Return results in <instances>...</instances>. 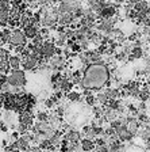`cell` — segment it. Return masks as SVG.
<instances>
[{"label":"cell","instance_id":"obj_7","mask_svg":"<svg viewBox=\"0 0 150 152\" xmlns=\"http://www.w3.org/2000/svg\"><path fill=\"white\" fill-rule=\"evenodd\" d=\"M22 66H23V71H25V72L26 71H35L38 66H39V63H38L37 58L30 53L28 56H26L25 58H22Z\"/></svg>","mask_w":150,"mask_h":152},{"label":"cell","instance_id":"obj_19","mask_svg":"<svg viewBox=\"0 0 150 152\" xmlns=\"http://www.w3.org/2000/svg\"><path fill=\"white\" fill-rule=\"evenodd\" d=\"M57 1H59V3H61V1H64V0H57Z\"/></svg>","mask_w":150,"mask_h":152},{"label":"cell","instance_id":"obj_14","mask_svg":"<svg viewBox=\"0 0 150 152\" xmlns=\"http://www.w3.org/2000/svg\"><path fill=\"white\" fill-rule=\"evenodd\" d=\"M35 120L37 121H41V122H46L47 120H49V113L47 111H38L37 114H35Z\"/></svg>","mask_w":150,"mask_h":152},{"label":"cell","instance_id":"obj_17","mask_svg":"<svg viewBox=\"0 0 150 152\" xmlns=\"http://www.w3.org/2000/svg\"><path fill=\"white\" fill-rule=\"evenodd\" d=\"M3 103H4V94L0 92V109H3Z\"/></svg>","mask_w":150,"mask_h":152},{"label":"cell","instance_id":"obj_3","mask_svg":"<svg viewBox=\"0 0 150 152\" xmlns=\"http://www.w3.org/2000/svg\"><path fill=\"white\" fill-rule=\"evenodd\" d=\"M8 45H11L14 49L18 48V46H27V38H26L25 33H23V30L20 27L12 28Z\"/></svg>","mask_w":150,"mask_h":152},{"label":"cell","instance_id":"obj_4","mask_svg":"<svg viewBox=\"0 0 150 152\" xmlns=\"http://www.w3.org/2000/svg\"><path fill=\"white\" fill-rule=\"evenodd\" d=\"M56 44H54V41H51V39H46V41H43V44H42L41 46V53L42 56H43V58L46 60V63L51 58V57L56 56Z\"/></svg>","mask_w":150,"mask_h":152},{"label":"cell","instance_id":"obj_20","mask_svg":"<svg viewBox=\"0 0 150 152\" xmlns=\"http://www.w3.org/2000/svg\"><path fill=\"white\" fill-rule=\"evenodd\" d=\"M149 129H150V124H149Z\"/></svg>","mask_w":150,"mask_h":152},{"label":"cell","instance_id":"obj_10","mask_svg":"<svg viewBox=\"0 0 150 152\" xmlns=\"http://www.w3.org/2000/svg\"><path fill=\"white\" fill-rule=\"evenodd\" d=\"M80 147H81L83 152H92L96 148V144H95V140L85 139L84 137V139H81V141H80Z\"/></svg>","mask_w":150,"mask_h":152},{"label":"cell","instance_id":"obj_1","mask_svg":"<svg viewBox=\"0 0 150 152\" xmlns=\"http://www.w3.org/2000/svg\"><path fill=\"white\" fill-rule=\"evenodd\" d=\"M111 80V73H109L108 66L104 64V61L93 63L83 71L81 83L78 87L81 90H89V91L100 92L106 88L107 82Z\"/></svg>","mask_w":150,"mask_h":152},{"label":"cell","instance_id":"obj_13","mask_svg":"<svg viewBox=\"0 0 150 152\" xmlns=\"http://www.w3.org/2000/svg\"><path fill=\"white\" fill-rule=\"evenodd\" d=\"M133 8H134L137 12H145V14H147L149 3H147L146 0H139V1H137V3L133 6Z\"/></svg>","mask_w":150,"mask_h":152},{"label":"cell","instance_id":"obj_5","mask_svg":"<svg viewBox=\"0 0 150 152\" xmlns=\"http://www.w3.org/2000/svg\"><path fill=\"white\" fill-rule=\"evenodd\" d=\"M35 122V115L33 114V111H22L20 114H18V124H20V125H25L26 128H28V130H30V128L34 125Z\"/></svg>","mask_w":150,"mask_h":152},{"label":"cell","instance_id":"obj_11","mask_svg":"<svg viewBox=\"0 0 150 152\" xmlns=\"http://www.w3.org/2000/svg\"><path fill=\"white\" fill-rule=\"evenodd\" d=\"M8 66H9V69H11V71L20 69V66H22V58H20L18 54H14V56H11V54H9Z\"/></svg>","mask_w":150,"mask_h":152},{"label":"cell","instance_id":"obj_9","mask_svg":"<svg viewBox=\"0 0 150 152\" xmlns=\"http://www.w3.org/2000/svg\"><path fill=\"white\" fill-rule=\"evenodd\" d=\"M116 15V8L114 6H106L101 8V11L99 12V16L101 19H111Z\"/></svg>","mask_w":150,"mask_h":152},{"label":"cell","instance_id":"obj_2","mask_svg":"<svg viewBox=\"0 0 150 152\" xmlns=\"http://www.w3.org/2000/svg\"><path fill=\"white\" fill-rule=\"evenodd\" d=\"M7 83L11 84L12 87H20L25 88L27 84V76L23 69H16V71H9L7 75Z\"/></svg>","mask_w":150,"mask_h":152},{"label":"cell","instance_id":"obj_18","mask_svg":"<svg viewBox=\"0 0 150 152\" xmlns=\"http://www.w3.org/2000/svg\"><path fill=\"white\" fill-rule=\"evenodd\" d=\"M147 72L150 73V61H149V63H147Z\"/></svg>","mask_w":150,"mask_h":152},{"label":"cell","instance_id":"obj_16","mask_svg":"<svg viewBox=\"0 0 150 152\" xmlns=\"http://www.w3.org/2000/svg\"><path fill=\"white\" fill-rule=\"evenodd\" d=\"M54 104H56V103L53 102V99H51V98H46V99H45V106H46L47 109H53Z\"/></svg>","mask_w":150,"mask_h":152},{"label":"cell","instance_id":"obj_8","mask_svg":"<svg viewBox=\"0 0 150 152\" xmlns=\"http://www.w3.org/2000/svg\"><path fill=\"white\" fill-rule=\"evenodd\" d=\"M81 133L78 132V130L76 129H69L66 130L65 133H64V140H66V141L70 144V142H80L81 141Z\"/></svg>","mask_w":150,"mask_h":152},{"label":"cell","instance_id":"obj_15","mask_svg":"<svg viewBox=\"0 0 150 152\" xmlns=\"http://www.w3.org/2000/svg\"><path fill=\"white\" fill-rule=\"evenodd\" d=\"M130 54L137 60V58H141V57L143 56V50H142V48H133Z\"/></svg>","mask_w":150,"mask_h":152},{"label":"cell","instance_id":"obj_6","mask_svg":"<svg viewBox=\"0 0 150 152\" xmlns=\"http://www.w3.org/2000/svg\"><path fill=\"white\" fill-rule=\"evenodd\" d=\"M8 58H9V52L8 49L0 46V73L8 75L9 73V66H8Z\"/></svg>","mask_w":150,"mask_h":152},{"label":"cell","instance_id":"obj_12","mask_svg":"<svg viewBox=\"0 0 150 152\" xmlns=\"http://www.w3.org/2000/svg\"><path fill=\"white\" fill-rule=\"evenodd\" d=\"M11 31H12V28H9V27H3L0 30V42H1V45H6L9 42Z\"/></svg>","mask_w":150,"mask_h":152}]
</instances>
